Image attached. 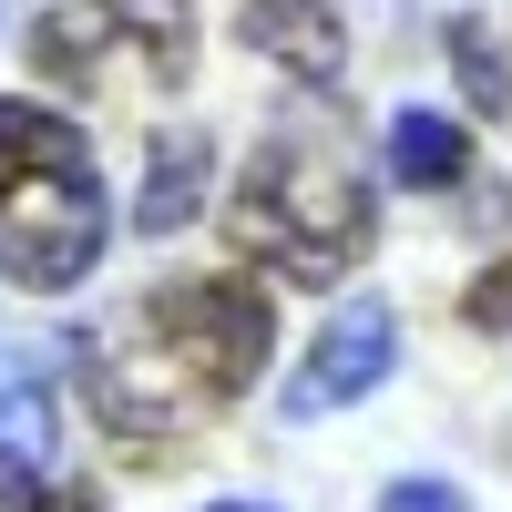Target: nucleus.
<instances>
[{"instance_id":"f257e3e1","label":"nucleus","mask_w":512,"mask_h":512,"mask_svg":"<svg viewBox=\"0 0 512 512\" xmlns=\"http://www.w3.org/2000/svg\"><path fill=\"white\" fill-rule=\"evenodd\" d=\"M277 349V308L256 277H164L134 318L103 338V369H93V400L123 431H175L185 410H216L236 400Z\"/></svg>"},{"instance_id":"f03ea898","label":"nucleus","mask_w":512,"mask_h":512,"mask_svg":"<svg viewBox=\"0 0 512 512\" xmlns=\"http://www.w3.org/2000/svg\"><path fill=\"white\" fill-rule=\"evenodd\" d=\"M379 236V205L359 185V164L338 154L328 123H297V134H267L246 154V185H236V246L256 267H277L287 287H338L369 256Z\"/></svg>"},{"instance_id":"7ed1b4c3","label":"nucleus","mask_w":512,"mask_h":512,"mask_svg":"<svg viewBox=\"0 0 512 512\" xmlns=\"http://www.w3.org/2000/svg\"><path fill=\"white\" fill-rule=\"evenodd\" d=\"M103 175L72 113L0 103V277H21L41 297H62L103 267Z\"/></svg>"},{"instance_id":"20e7f679","label":"nucleus","mask_w":512,"mask_h":512,"mask_svg":"<svg viewBox=\"0 0 512 512\" xmlns=\"http://www.w3.org/2000/svg\"><path fill=\"white\" fill-rule=\"evenodd\" d=\"M113 52H134L154 82H185L195 72V11L185 0H82V11H52L31 31V62L62 72V82H82Z\"/></svg>"},{"instance_id":"39448f33","label":"nucleus","mask_w":512,"mask_h":512,"mask_svg":"<svg viewBox=\"0 0 512 512\" xmlns=\"http://www.w3.org/2000/svg\"><path fill=\"white\" fill-rule=\"evenodd\" d=\"M390 359H400V328H390V308H379V297H359V308H338V318L308 338V359L287 369L277 410H287V420L349 410V400H369L379 379H390Z\"/></svg>"},{"instance_id":"423d86ee","label":"nucleus","mask_w":512,"mask_h":512,"mask_svg":"<svg viewBox=\"0 0 512 512\" xmlns=\"http://www.w3.org/2000/svg\"><path fill=\"white\" fill-rule=\"evenodd\" d=\"M0 502L11 512H93L82 482H62V400L41 369L0 379Z\"/></svg>"},{"instance_id":"0eeeda50","label":"nucleus","mask_w":512,"mask_h":512,"mask_svg":"<svg viewBox=\"0 0 512 512\" xmlns=\"http://www.w3.org/2000/svg\"><path fill=\"white\" fill-rule=\"evenodd\" d=\"M246 41L277 72H297V82H338V72H349V41H338L328 0H246Z\"/></svg>"},{"instance_id":"6e6552de","label":"nucleus","mask_w":512,"mask_h":512,"mask_svg":"<svg viewBox=\"0 0 512 512\" xmlns=\"http://www.w3.org/2000/svg\"><path fill=\"white\" fill-rule=\"evenodd\" d=\"M195 195H205V134H195V123H175V134H154L134 226H144V236H175V226L195 216Z\"/></svg>"},{"instance_id":"1a4fd4ad","label":"nucleus","mask_w":512,"mask_h":512,"mask_svg":"<svg viewBox=\"0 0 512 512\" xmlns=\"http://www.w3.org/2000/svg\"><path fill=\"white\" fill-rule=\"evenodd\" d=\"M461 164H472V144H461L451 113H431V103L390 113V175L400 185H461Z\"/></svg>"},{"instance_id":"9d476101","label":"nucleus","mask_w":512,"mask_h":512,"mask_svg":"<svg viewBox=\"0 0 512 512\" xmlns=\"http://www.w3.org/2000/svg\"><path fill=\"white\" fill-rule=\"evenodd\" d=\"M441 41H451L461 82H472V103H482V113H502V62H492V21H441Z\"/></svg>"},{"instance_id":"9b49d317","label":"nucleus","mask_w":512,"mask_h":512,"mask_svg":"<svg viewBox=\"0 0 512 512\" xmlns=\"http://www.w3.org/2000/svg\"><path fill=\"white\" fill-rule=\"evenodd\" d=\"M472 328H512V256H502V267L472 287Z\"/></svg>"},{"instance_id":"f8f14e48","label":"nucleus","mask_w":512,"mask_h":512,"mask_svg":"<svg viewBox=\"0 0 512 512\" xmlns=\"http://www.w3.org/2000/svg\"><path fill=\"white\" fill-rule=\"evenodd\" d=\"M379 512H472V502L441 492V482H390V502H379Z\"/></svg>"},{"instance_id":"ddd939ff","label":"nucleus","mask_w":512,"mask_h":512,"mask_svg":"<svg viewBox=\"0 0 512 512\" xmlns=\"http://www.w3.org/2000/svg\"><path fill=\"white\" fill-rule=\"evenodd\" d=\"M216 512H267V502H216Z\"/></svg>"}]
</instances>
